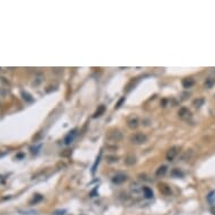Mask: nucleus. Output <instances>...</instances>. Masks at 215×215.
<instances>
[{
  "label": "nucleus",
  "instance_id": "obj_13",
  "mask_svg": "<svg viewBox=\"0 0 215 215\" xmlns=\"http://www.w3.org/2000/svg\"><path fill=\"white\" fill-rule=\"evenodd\" d=\"M214 83H215V80L213 78H207L206 81H205V87L209 89V88H212V87L214 86Z\"/></svg>",
  "mask_w": 215,
  "mask_h": 215
},
{
  "label": "nucleus",
  "instance_id": "obj_9",
  "mask_svg": "<svg viewBox=\"0 0 215 215\" xmlns=\"http://www.w3.org/2000/svg\"><path fill=\"white\" fill-rule=\"evenodd\" d=\"M194 83H195V81L192 78H185L181 81V85H182L184 88H190V87L194 86Z\"/></svg>",
  "mask_w": 215,
  "mask_h": 215
},
{
  "label": "nucleus",
  "instance_id": "obj_4",
  "mask_svg": "<svg viewBox=\"0 0 215 215\" xmlns=\"http://www.w3.org/2000/svg\"><path fill=\"white\" fill-rule=\"evenodd\" d=\"M77 136V129H72L71 132H69L68 133V135L64 137V144L65 145H69V144H71L73 142V140H74V137Z\"/></svg>",
  "mask_w": 215,
  "mask_h": 215
},
{
  "label": "nucleus",
  "instance_id": "obj_5",
  "mask_svg": "<svg viewBox=\"0 0 215 215\" xmlns=\"http://www.w3.org/2000/svg\"><path fill=\"white\" fill-rule=\"evenodd\" d=\"M178 115H179V117L181 120H188V118H190L192 113H190V110L188 108L181 107L179 109V112H178Z\"/></svg>",
  "mask_w": 215,
  "mask_h": 215
},
{
  "label": "nucleus",
  "instance_id": "obj_21",
  "mask_svg": "<svg viewBox=\"0 0 215 215\" xmlns=\"http://www.w3.org/2000/svg\"><path fill=\"white\" fill-rule=\"evenodd\" d=\"M124 100H125V98H124V97H123L122 99H121V100L118 101V104H117V105H116V108H118V107H120V106H121V105H122V103H123V101H124Z\"/></svg>",
  "mask_w": 215,
  "mask_h": 215
},
{
  "label": "nucleus",
  "instance_id": "obj_12",
  "mask_svg": "<svg viewBox=\"0 0 215 215\" xmlns=\"http://www.w3.org/2000/svg\"><path fill=\"white\" fill-rule=\"evenodd\" d=\"M142 188H143V187H139L136 184L135 185L133 184V185L131 186V190H132V193L136 195V194H139V193H141V192H142Z\"/></svg>",
  "mask_w": 215,
  "mask_h": 215
},
{
  "label": "nucleus",
  "instance_id": "obj_17",
  "mask_svg": "<svg viewBox=\"0 0 215 215\" xmlns=\"http://www.w3.org/2000/svg\"><path fill=\"white\" fill-rule=\"evenodd\" d=\"M99 160H100V156L97 158V160H96V162H95V165H93V173H95V171H96V168H97V165L99 163Z\"/></svg>",
  "mask_w": 215,
  "mask_h": 215
},
{
  "label": "nucleus",
  "instance_id": "obj_11",
  "mask_svg": "<svg viewBox=\"0 0 215 215\" xmlns=\"http://www.w3.org/2000/svg\"><path fill=\"white\" fill-rule=\"evenodd\" d=\"M167 170H168V168H167L165 165H161V167H159L158 169H157L156 175H157L158 177H160V176H163L165 172H167Z\"/></svg>",
  "mask_w": 215,
  "mask_h": 215
},
{
  "label": "nucleus",
  "instance_id": "obj_20",
  "mask_svg": "<svg viewBox=\"0 0 215 215\" xmlns=\"http://www.w3.org/2000/svg\"><path fill=\"white\" fill-rule=\"evenodd\" d=\"M172 175H177V176H182V172H180L178 169H176V170H173V171H172Z\"/></svg>",
  "mask_w": 215,
  "mask_h": 215
},
{
  "label": "nucleus",
  "instance_id": "obj_22",
  "mask_svg": "<svg viewBox=\"0 0 215 215\" xmlns=\"http://www.w3.org/2000/svg\"><path fill=\"white\" fill-rule=\"evenodd\" d=\"M2 182H4V179H2V177L0 176V184H2Z\"/></svg>",
  "mask_w": 215,
  "mask_h": 215
},
{
  "label": "nucleus",
  "instance_id": "obj_19",
  "mask_svg": "<svg viewBox=\"0 0 215 215\" xmlns=\"http://www.w3.org/2000/svg\"><path fill=\"white\" fill-rule=\"evenodd\" d=\"M40 149H41V144H40V145H37V146H36V148H32V152H33V153H37V152H38V150H40Z\"/></svg>",
  "mask_w": 215,
  "mask_h": 215
},
{
  "label": "nucleus",
  "instance_id": "obj_6",
  "mask_svg": "<svg viewBox=\"0 0 215 215\" xmlns=\"http://www.w3.org/2000/svg\"><path fill=\"white\" fill-rule=\"evenodd\" d=\"M127 125H129V129H136L139 126V118L134 115L129 116L127 118Z\"/></svg>",
  "mask_w": 215,
  "mask_h": 215
},
{
  "label": "nucleus",
  "instance_id": "obj_1",
  "mask_svg": "<svg viewBox=\"0 0 215 215\" xmlns=\"http://www.w3.org/2000/svg\"><path fill=\"white\" fill-rule=\"evenodd\" d=\"M146 140H148V137L145 134L143 133H141V132H139V133H135V134H133V135L129 137V141H131V143L135 144V145H140V144H143L146 142Z\"/></svg>",
  "mask_w": 215,
  "mask_h": 215
},
{
  "label": "nucleus",
  "instance_id": "obj_10",
  "mask_svg": "<svg viewBox=\"0 0 215 215\" xmlns=\"http://www.w3.org/2000/svg\"><path fill=\"white\" fill-rule=\"evenodd\" d=\"M142 193H143V196L145 198H148V199H150L153 197V192H152V189H150L149 187H143L142 188Z\"/></svg>",
  "mask_w": 215,
  "mask_h": 215
},
{
  "label": "nucleus",
  "instance_id": "obj_3",
  "mask_svg": "<svg viewBox=\"0 0 215 215\" xmlns=\"http://www.w3.org/2000/svg\"><path fill=\"white\" fill-rule=\"evenodd\" d=\"M107 137L109 140H112L113 142H118V141L122 140V133L120 131H117V129H114V131L108 133Z\"/></svg>",
  "mask_w": 215,
  "mask_h": 215
},
{
  "label": "nucleus",
  "instance_id": "obj_8",
  "mask_svg": "<svg viewBox=\"0 0 215 215\" xmlns=\"http://www.w3.org/2000/svg\"><path fill=\"white\" fill-rule=\"evenodd\" d=\"M159 190L160 193H162L163 195H170L171 194V189L170 187L165 184H159Z\"/></svg>",
  "mask_w": 215,
  "mask_h": 215
},
{
  "label": "nucleus",
  "instance_id": "obj_2",
  "mask_svg": "<svg viewBox=\"0 0 215 215\" xmlns=\"http://www.w3.org/2000/svg\"><path fill=\"white\" fill-rule=\"evenodd\" d=\"M178 153H179V148L178 146H172L170 148L168 152H167V160H169V161H172L173 159L176 158L177 156H178Z\"/></svg>",
  "mask_w": 215,
  "mask_h": 215
},
{
  "label": "nucleus",
  "instance_id": "obj_14",
  "mask_svg": "<svg viewBox=\"0 0 215 215\" xmlns=\"http://www.w3.org/2000/svg\"><path fill=\"white\" fill-rule=\"evenodd\" d=\"M104 112H105V106H103V105H101L100 107H99V109H97V112L95 113V115H93V117L96 118V117H98V116H100V115L103 114Z\"/></svg>",
  "mask_w": 215,
  "mask_h": 215
},
{
  "label": "nucleus",
  "instance_id": "obj_16",
  "mask_svg": "<svg viewBox=\"0 0 215 215\" xmlns=\"http://www.w3.org/2000/svg\"><path fill=\"white\" fill-rule=\"evenodd\" d=\"M125 162L127 165H133V163H135V158L134 157H129V158L125 160Z\"/></svg>",
  "mask_w": 215,
  "mask_h": 215
},
{
  "label": "nucleus",
  "instance_id": "obj_7",
  "mask_svg": "<svg viewBox=\"0 0 215 215\" xmlns=\"http://www.w3.org/2000/svg\"><path fill=\"white\" fill-rule=\"evenodd\" d=\"M126 180H127V176L124 175V173H117L113 177V182L114 184H123Z\"/></svg>",
  "mask_w": 215,
  "mask_h": 215
},
{
  "label": "nucleus",
  "instance_id": "obj_15",
  "mask_svg": "<svg viewBox=\"0 0 215 215\" xmlns=\"http://www.w3.org/2000/svg\"><path fill=\"white\" fill-rule=\"evenodd\" d=\"M203 104H204V99L203 98H198V99L194 100V106L195 107H201Z\"/></svg>",
  "mask_w": 215,
  "mask_h": 215
},
{
  "label": "nucleus",
  "instance_id": "obj_18",
  "mask_svg": "<svg viewBox=\"0 0 215 215\" xmlns=\"http://www.w3.org/2000/svg\"><path fill=\"white\" fill-rule=\"evenodd\" d=\"M23 95H24V98H25V99H27L28 101H33V98H30V96H29L28 93H23Z\"/></svg>",
  "mask_w": 215,
  "mask_h": 215
},
{
  "label": "nucleus",
  "instance_id": "obj_23",
  "mask_svg": "<svg viewBox=\"0 0 215 215\" xmlns=\"http://www.w3.org/2000/svg\"><path fill=\"white\" fill-rule=\"evenodd\" d=\"M212 213H214V215H215V208H212Z\"/></svg>",
  "mask_w": 215,
  "mask_h": 215
}]
</instances>
